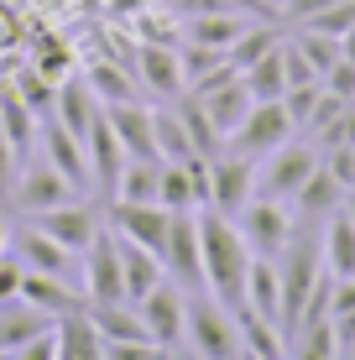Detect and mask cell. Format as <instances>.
Masks as SVG:
<instances>
[{
  "label": "cell",
  "mask_w": 355,
  "mask_h": 360,
  "mask_svg": "<svg viewBox=\"0 0 355 360\" xmlns=\"http://www.w3.org/2000/svg\"><path fill=\"white\" fill-rule=\"evenodd\" d=\"M319 251H324V266L335 277H355V219L345 209L324 219V235H319Z\"/></svg>",
  "instance_id": "484cf974"
},
{
  "label": "cell",
  "mask_w": 355,
  "mask_h": 360,
  "mask_svg": "<svg viewBox=\"0 0 355 360\" xmlns=\"http://www.w3.org/2000/svg\"><path fill=\"white\" fill-rule=\"evenodd\" d=\"M240 79H246L251 99H283V89H288V73H283V42H277L272 53H262L246 73H240Z\"/></svg>",
  "instance_id": "e575fe53"
},
{
  "label": "cell",
  "mask_w": 355,
  "mask_h": 360,
  "mask_svg": "<svg viewBox=\"0 0 355 360\" xmlns=\"http://www.w3.org/2000/svg\"><path fill=\"white\" fill-rule=\"evenodd\" d=\"M105 120L115 126L120 146L131 157H157V131H152V110L141 99H120V105H105Z\"/></svg>",
  "instance_id": "d6986e66"
},
{
  "label": "cell",
  "mask_w": 355,
  "mask_h": 360,
  "mask_svg": "<svg viewBox=\"0 0 355 360\" xmlns=\"http://www.w3.org/2000/svg\"><path fill=\"white\" fill-rule=\"evenodd\" d=\"M262 6H266V11H272V16H283V0H262Z\"/></svg>",
  "instance_id": "ee69618b"
},
{
  "label": "cell",
  "mask_w": 355,
  "mask_h": 360,
  "mask_svg": "<svg viewBox=\"0 0 355 360\" xmlns=\"http://www.w3.org/2000/svg\"><path fill=\"white\" fill-rule=\"evenodd\" d=\"M53 334H58V360H105V334H100V324H94V314L84 303L58 314Z\"/></svg>",
  "instance_id": "e0dca14e"
},
{
  "label": "cell",
  "mask_w": 355,
  "mask_h": 360,
  "mask_svg": "<svg viewBox=\"0 0 355 360\" xmlns=\"http://www.w3.org/2000/svg\"><path fill=\"white\" fill-rule=\"evenodd\" d=\"M283 73H288V84H314L319 73H314V63L292 47V37H283Z\"/></svg>",
  "instance_id": "f35d334b"
},
{
  "label": "cell",
  "mask_w": 355,
  "mask_h": 360,
  "mask_svg": "<svg viewBox=\"0 0 355 360\" xmlns=\"http://www.w3.org/2000/svg\"><path fill=\"white\" fill-rule=\"evenodd\" d=\"M193 99H199V105H204V115L214 120V131L225 136V141H230V131H235L240 120L251 115V105H256V99H251V89H246V79H240V73H235V79H225V84H214L209 94H193Z\"/></svg>",
  "instance_id": "ffe728a7"
},
{
  "label": "cell",
  "mask_w": 355,
  "mask_h": 360,
  "mask_svg": "<svg viewBox=\"0 0 355 360\" xmlns=\"http://www.w3.org/2000/svg\"><path fill=\"white\" fill-rule=\"evenodd\" d=\"M21 303H32L37 314L58 319V314H68V308H79L84 297L68 288V277H47V271H27V277H21Z\"/></svg>",
  "instance_id": "cb8c5ba5"
},
{
  "label": "cell",
  "mask_w": 355,
  "mask_h": 360,
  "mask_svg": "<svg viewBox=\"0 0 355 360\" xmlns=\"http://www.w3.org/2000/svg\"><path fill=\"white\" fill-rule=\"evenodd\" d=\"M115 240H120V266H126V297H131V303L146 297L157 282H167V266H162V256H157V251L126 240V235H115Z\"/></svg>",
  "instance_id": "603a6c76"
},
{
  "label": "cell",
  "mask_w": 355,
  "mask_h": 360,
  "mask_svg": "<svg viewBox=\"0 0 355 360\" xmlns=\"http://www.w3.org/2000/svg\"><path fill=\"white\" fill-rule=\"evenodd\" d=\"M47 324H53V319L37 314V308L21 303V297L16 303H0V355H16L21 345H27L37 329H47Z\"/></svg>",
  "instance_id": "f546056e"
},
{
  "label": "cell",
  "mask_w": 355,
  "mask_h": 360,
  "mask_svg": "<svg viewBox=\"0 0 355 360\" xmlns=\"http://www.w3.org/2000/svg\"><path fill=\"white\" fill-rule=\"evenodd\" d=\"M251 198H256V162L251 157L230 152V146L219 157H209V204L204 209H219V214L235 219Z\"/></svg>",
  "instance_id": "30bf717a"
},
{
  "label": "cell",
  "mask_w": 355,
  "mask_h": 360,
  "mask_svg": "<svg viewBox=\"0 0 355 360\" xmlns=\"http://www.w3.org/2000/svg\"><path fill=\"white\" fill-rule=\"evenodd\" d=\"M37 110L21 99V89L16 84H0V131L11 136V146L16 152H32V141H37Z\"/></svg>",
  "instance_id": "4316f807"
},
{
  "label": "cell",
  "mask_w": 355,
  "mask_h": 360,
  "mask_svg": "<svg viewBox=\"0 0 355 360\" xmlns=\"http://www.w3.org/2000/svg\"><path fill=\"white\" fill-rule=\"evenodd\" d=\"M11 84L21 89V99H27L37 115H53V94H58V84H63V79H47V73L32 63V68H16V79H11Z\"/></svg>",
  "instance_id": "8d00e7d4"
},
{
  "label": "cell",
  "mask_w": 355,
  "mask_h": 360,
  "mask_svg": "<svg viewBox=\"0 0 355 360\" xmlns=\"http://www.w3.org/2000/svg\"><path fill=\"white\" fill-rule=\"evenodd\" d=\"M340 47H345V58H350V63H355V27H350L345 37H340Z\"/></svg>",
  "instance_id": "b9f144b4"
},
{
  "label": "cell",
  "mask_w": 355,
  "mask_h": 360,
  "mask_svg": "<svg viewBox=\"0 0 355 360\" xmlns=\"http://www.w3.org/2000/svg\"><path fill=\"white\" fill-rule=\"evenodd\" d=\"M167 209L162 204H131V198H110V230L115 235H126V240H136L146 245V251H157L162 256V245H167ZM167 266V262H162Z\"/></svg>",
  "instance_id": "5bb4252c"
},
{
  "label": "cell",
  "mask_w": 355,
  "mask_h": 360,
  "mask_svg": "<svg viewBox=\"0 0 355 360\" xmlns=\"http://www.w3.org/2000/svg\"><path fill=\"white\" fill-rule=\"evenodd\" d=\"M21 162V152H16V146H11V136L6 131H0V204H6V193H11V183H16V167Z\"/></svg>",
  "instance_id": "60d3db41"
},
{
  "label": "cell",
  "mask_w": 355,
  "mask_h": 360,
  "mask_svg": "<svg viewBox=\"0 0 355 360\" xmlns=\"http://www.w3.org/2000/svg\"><path fill=\"white\" fill-rule=\"evenodd\" d=\"M37 225L53 235V240H63L68 251L84 256V245H89L94 235L105 230V219H100V209H94L89 198H68V204H58V209H47V214H37Z\"/></svg>",
  "instance_id": "2e32d148"
},
{
  "label": "cell",
  "mask_w": 355,
  "mask_h": 360,
  "mask_svg": "<svg viewBox=\"0 0 355 360\" xmlns=\"http://www.w3.org/2000/svg\"><path fill=\"white\" fill-rule=\"evenodd\" d=\"M314 167H319V152H314L309 141H283L277 152H266L262 162H256V193L292 204V193L303 188V178H309Z\"/></svg>",
  "instance_id": "5b68a950"
},
{
  "label": "cell",
  "mask_w": 355,
  "mask_h": 360,
  "mask_svg": "<svg viewBox=\"0 0 355 360\" xmlns=\"http://www.w3.org/2000/svg\"><path fill=\"white\" fill-rule=\"evenodd\" d=\"M53 115L63 120V126L73 136H84L94 126V115H100V105H94V89L84 84V73H68L63 84H58V94H53Z\"/></svg>",
  "instance_id": "7402d4cb"
},
{
  "label": "cell",
  "mask_w": 355,
  "mask_h": 360,
  "mask_svg": "<svg viewBox=\"0 0 355 360\" xmlns=\"http://www.w3.org/2000/svg\"><path fill=\"white\" fill-rule=\"evenodd\" d=\"M84 84L94 89L100 105H120V99H136V73L110 63V58H94L89 68H84Z\"/></svg>",
  "instance_id": "4dcf8cb0"
},
{
  "label": "cell",
  "mask_w": 355,
  "mask_h": 360,
  "mask_svg": "<svg viewBox=\"0 0 355 360\" xmlns=\"http://www.w3.org/2000/svg\"><path fill=\"white\" fill-rule=\"evenodd\" d=\"M152 131H157V157L162 162H193V141H188V131H183V120H178V110H152Z\"/></svg>",
  "instance_id": "836d02e7"
},
{
  "label": "cell",
  "mask_w": 355,
  "mask_h": 360,
  "mask_svg": "<svg viewBox=\"0 0 355 360\" xmlns=\"http://www.w3.org/2000/svg\"><path fill=\"white\" fill-rule=\"evenodd\" d=\"M89 314H94V324H100L105 345L152 340V334H146V319H141V308L131 303V297H120V303H89ZM152 345H157V340H152Z\"/></svg>",
  "instance_id": "d4e9b609"
},
{
  "label": "cell",
  "mask_w": 355,
  "mask_h": 360,
  "mask_svg": "<svg viewBox=\"0 0 355 360\" xmlns=\"http://www.w3.org/2000/svg\"><path fill=\"white\" fill-rule=\"evenodd\" d=\"M141 319H146V334L162 345V355H178L188 345V297H183L173 282H157L146 297H136Z\"/></svg>",
  "instance_id": "52a82bcc"
},
{
  "label": "cell",
  "mask_w": 355,
  "mask_h": 360,
  "mask_svg": "<svg viewBox=\"0 0 355 360\" xmlns=\"http://www.w3.org/2000/svg\"><path fill=\"white\" fill-rule=\"evenodd\" d=\"M319 84H324L329 94H340V99H355V63H350V58H340V63L329 68Z\"/></svg>",
  "instance_id": "ab89813d"
},
{
  "label": "cell",
  "mask_w": 355,
  "mask_h": 360,
  "mask_svg": "<svg viewBox=\"0 0 355 360\" xmlns=\"http://www.w3.org/2000/svg\"><path fill=\"white\" fill-rule=\"evenodd\" d=\"M188 350L204 355V360H235V355H246L240 319L230 314L219 297H209V292L188 297Z\"/></svg>",
  "instance_id": "7a4b0ae2"
},
{
  "label": "cell",
  "mask_w": 355,
  "mask_h": 360,
  "mask_svg": "<svg viewBox=\"0 0 355 360\" xmlns=\"http://www.w3.org/2000/svg\"><path fill=\"white\" fill-rule=\"evenodd\" d=\"M84 152H89V178H94V188H100L105 198L115 193V183H120V167H126V146H120V136L115 126L105 120V110L94 115V126L84 131Z\"/></svg>",
  "instance_id": "9a60e30c"
},
{
  "label": "cell",
  "mask_w": 355,
  "mask_h": 360,
  "mask_svg": "<svg viewBox=\"0 0 355 360\" xmlns=\"http://www.w3.org/2000/svg\"><path fill=\"white\" fill-rule=\"evenodd\" d=\"M68 198H84L73 183L58 172L53 162H37V167H21L16 172V183H11V193H6V204L16 209V214H47V209H58V204H68Z\"/></svg>",
  "instance_id": "ba28073f"
},
{
  "label": "cell",
  "mask_w": 355,
  "mask_h": 360,
  "mask_svg": "<svg viewBox=\"0 0 355 360\" xmlns=\"http://www.w3.org/2000/svg\"><path fill=\"white\" fill-rule=\"evenodd\" d=\"M199 251H204V288L209 297L240 314L246 308V277H251V245L240 225L219 209H199Z\"/></svg>",
  "instance_id": "6da1fadb"
},
{
  "label": "cell",
  "mask_w": 355,
  "mask_h": 360,
  "mask_svg": "<svg viewBox=\"0 0 355 360\" xmlns=\"http://www.w3.org/2000/svg\"><path fill=\"white\" fill-rule=\"evenodd\" d=\"M288 136H298V126H292V115L283 110V99H256L251 115L230 131L225 146H230V152H240V157H251V162H262V157L277 152Z\"/></svg>",
  "instance_id": "277c9868"
},
{
  "label": "cell",
  "mask_w": 355,
  "mask_h": 360,
  "mask_svg": "<svg viewBox=\"0 0 355 360\" xmlns=\"http://www.w3.org/2000/svg\"><path fill=\"white\" fill-rule=\"evenodd\" d=\"M173 214V209H167ZM167 271L183 282V288H204V251H199V209H178L167 219V245H162ZM209 292V288H204Z\"/></svg>",
  "instance_id": "8fae6325"
},
{
  "label": "cell",
  "mask_w": 355,
  "mask_h": 360,
  "mask_svg": "<svg viewBox=\"0 0 355 360\" xmlns=\"http://www.w3.org/2000/svg\"><path fill=\"white\" fill-rule=\"evenodd\" d=\"M235 225L240 235H246V245H251V256H283V245L292 240V230H298V214L283 204V198H266V193H256L246 209L235 214Z\"/></svg>",
  "instance_id": "3957f363"
},
{
  "label": "cell",
  "mask_w": 355,
  "mask_h": 360,
  "mask_svg": "<svg viewBox=\"0 0 355 360\" xmlns=\"http://www.w3.org/2000/svg\"><path fill=\"white\" fill-rule=\"evenodd\" d=\"M84 297L89 303H120L126 297V266H120V240L115 230H100L89 245H84Z\"/></svg>",
  "instance_id": "8992f818"
},
{
  "label": "cell",
  "mask_w": 355,
  "mask_h": 360,
  "mask_svg": "<svg viewBox=\"0 0 355 360\" xmlns=\"http://www.w3.org/2000/svg\"><path fill=\"white\" fill-rule=\"evenodd\" d=\"M345 204V183L335 178V172L324 167V157H319V167L303 178V188L292 193V214L303 219V225H319V219H329L335 209Z\"/></svg>",
  "instance_id": "ac0fdd59"
},
{
  "label": "cell",
  "mask_w": 355,
  "mask_h": 360,
  "mask_svg": "<svg viewBox=\"0 0 355 360\" xmlns=\"http://www.w3.org/2000/svg\"><path fill=\"white\" fill-rule=\"evenodd\" d=\"M11 251H16V262L27 271H47V277H68V282H73V271L84 277L79 251H68L63 240H53L42 225H21L16 235H11ZM79 288H84V282H79Z\"/></svg>",
  "instance_id": "7c38bea8"
},
{
  "label": "cell",
  "mask_w": 355,
  "mask_h": 360,
  "mask_svg": "<svg viewBox=\"0 0 355 360\" xmlns=\"http://www.w3.org/2000/svg\"><path fill=\"white\" fill-rule=\"evenodd\" d=\"M277 42H283L277 21H251V27H246V32L235 37V42L225 47V58H230V68H235V73H246V68L256 63V58H262V53H272Z\"/></svg>",
  "instance_id": "d6a6232c"
},
{
  "label": "cell",
  "mask_w": 355,
  "mask_h": 360,
  "mask_svg": "<svg viewBox=\"0 0 355 360\" xmlns=\"http://www.w3.org/2000/svg\"><path fill=\"white\" fill-rule=\"evenodd\" d=\"M21 277H27V266L16 262V251L0 256V303H16L21 297Z\"/></svg>",
  "instance_id": "74e56055"
},
{
  "label": "cell",
  "mask_w": 355,
  "mask_h": 360,
  "mask_svg": "<svg viewBox=\"0 0 355 360\" xmlns=\"http://www.w3.org/2000/svg\"><path fill=\"white\" fill-rule=\"evenodd\" d=\"M131 73H136V89H146L162 105H173L188 89L183 84V63H178V42H136L131 47Z\"/></svg>",
  "instance_id": "9c48e42d"
},
{
  "label": "cell",
  "mask_w": 355,
  "mask_h": 360,
  "mask_svg": "<svg viewBox=\"0 0 355 360\" xmlns=\"http://www.w3.org/2000/svg\"><path fill=\"white\" fill-rule=\"evenodd\" d=\"M246 308L272 324H283V277H277L272 256H251V277H246ZM288 334V329H283Z\"/></svg>",
  "instance_id": "44dd1931"
},
{
  "label": "cell",
  "mask_w": 355,
  "mask_h": 360,
  "mask_svg": "<svg viewBox=\"0 0 355 360\" xmlns=\"http://www.w3.org/2000/svg\"><path fill=\"white\" fill-rule=\"evenodd\" d=\"M246 27H251L246 11H209V16L183 21V37H188V42H204V47H230Z\"/></svg>",
  "instance_id": "83f0119b"
},
{
  "label": "cell",
  "mask_w": 355,
  "mask_h": 360,
  "mask_svg": "<svg viewBox=\"0 0 355 360\" xmlns=\"http://www.w3.org/2000/svg\"><path fill=\"white\" fill-rule=\"evenodd\" d=\"M157 183H162V157H126L120 183L110 198H131V204H157Z\"/></svg>",
  "instance_id": "f1b7e54d"
},
{
  "label": "cell",
  "mask_w": 355,
  "mask_h": 360,
  "mask_svg": "<svg viewBox=\"0 0 355 360\" xmlns=\"http://www.w3.org/2000/svg\"><path fill=\"white\" fill-rule=\"evenodd\" d=\"M235 319H240L246 355H256V360H283V355H288V334H283V324H272V319L251 314V308H240Z\"/></svg>",
  "instance_id": "1f68e13d"
},
{
  "label": "cell",
  "mask_w": 355,
  "mask_h": 360,
  "mask_svg": "<svg viewBox=\"0 0 355 360\" xmlns=\"http://www.w3.org/2000/svg\"><path fill=\"white\" fill-rule=\"evenodd\" d=\"M292 47H298L303 58H309L314 63V73H324L340 63V58H345V47H340V37H329V32H314V27H298V37H292Z\"/></svg>",
  "instance_id": "d590c367"
},
{
  "label": "cell",
  "mask_w": 355,
  "mask_h": 360,
  "mask_svg": "<svg viewBox=\"0 0 355 360\" xmlns=\"http://www.w3.org/2000/svg\"><path fill=\"white\" fill-rule=\"evenodd\" d=\"M11 251V225H6V214H0V256Z\"/></svg>",
  "instance_id": "7bdbcfd3"
},
{
  "label": "cell",
  "mask_w": 355,
  "mask_h": 360,
  "mask_svg": "<svg viewBox=\"0 0 355 360\" xmlns=\"http://www.w3.org/2000/svg\"><path fill=\"white\" fill-rule=\"evenodd\" d=\"M37 141H42L47 162L63 172V178H68L79 193H89V188H94V178H89V152H84V136H73L58 115H42V120H37Z\"/></svg>",
  "instance_id": "4fadbf2b"
}]
</instances>
